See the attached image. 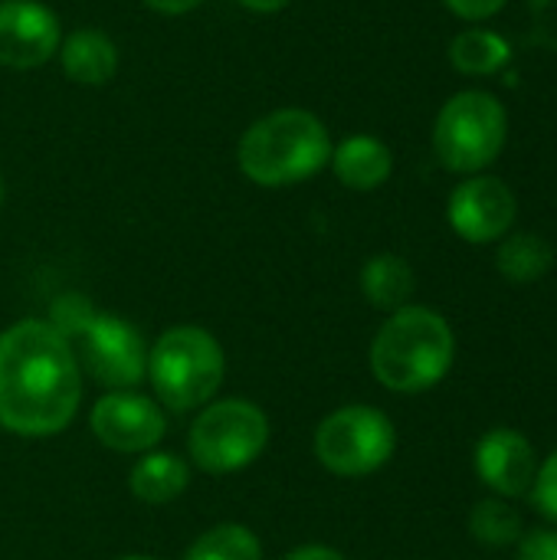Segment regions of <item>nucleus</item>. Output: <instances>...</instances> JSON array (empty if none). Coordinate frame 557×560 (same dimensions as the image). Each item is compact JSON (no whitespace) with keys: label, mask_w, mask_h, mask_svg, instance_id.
Returning a JSON list of instances; mask_svg holds the SVG:
<instances>
[{"label":"nucleus","mask_w":557,"mask_h":560,"mask_svg":"<svg viewBox=\"0 0 557 560\" xmlns=\"http://www.w3.org/2000/svg\"><path fill=\"white\" fill-rule=\"evenodd\" d=\"M332 161V138L318 115L276 108L256 118L236 148L240 171L259 187H292L315 177Z\"/></svg>","instance_id":"3"},{"label":"nucleus","mask_w":557,"mask_h":560,"mask_svg":"<svg viewBox=\"0 0 557 560\" xmlns=\"http://www.w3.org/2000/svg\"><path fill=\"white\" fill-rule=\"evenodd\" d=\"M69 345L79 368L108 390H135L148 377V345L121 315L95 312Z\"/></svg>","instance_id":"8"},{"label":"nucleus","mask_w":557,"mask_h":560,"mask_svg":"<svg viewBox=\"0 0 557 560\" xmlns=\"http://www.w3.org/2000/svg\"><path fill=\"white\" fill-rule=\"evenodd\" d=\"M246 10H253V13H279V10H286L292 0H240Z\"/></svg>","instance_id":"28"},{"label":"nucleus","mask_w":557,"mask_h":560,"mask_svg":"<svg viewBox=\"0 0 557 560\" xmlns=\"http://www.w3.org/2000/svg\"><path fill=\"white\" fill-rule=\"evenodd\" d=\"M529 13L535 43L557 52V0H529Z\"/></svg>","instance_id":"23"},{"label":"nucleus","mask_w":557,"mask_h":560,"mask_svg":"<svg viewBox=\"0 0 557 560\" xmlns=\"http://www.w3.org/2000/svg\"><path fill=\"white\" fill-rule=\"evenodd\" d=\"M89 427L105 450L121 456H144L167 433L161 407L138 390H108L98 397L89 413Z\"/></svg>","instance_id":"9"},{"label":"nucleus","mask_w":557,"mask_h":560,"mask_svg":"<svg viewBox=\"0 0 557 560\" xmlns=\"http://www.w3.org/2000/svg\"><path fill=\"white\" fill-rule=\"evenodd\" d=\"M450 62L463 75H496L512 62V43L496 30H463L450 43Z\"/></svg>","instance_id":"17"},{"label":"nucleus","mask_w":557,"mask_h":560,"mask_svg":"<svg viewBox=\"0 0 557 560\" xmlns=\"http://www.w3.org/2000/svg\"><path fill=\"white\" fill-rule=\"evenodd\" d=\"M154 13H164V16H181V13H190L197 10L200 3L207 0H144Z\"/></svg>","instance_id":"27"},{"label":"nucleus","mask_w":557,"mask_h":560,"mask_svg":"<svg viewBox=\"0 0 557 560\" xmlns=\"http://www.w3.org/2000/svg\"><path fill=\"white\" fill-rule=\"evenodd\" d=\"M59 62L69 82L105 85L118 69V49L102 30H72L59 43Z\"/></svg>","instance_id":"14"},{"label":"nucleus","mask_w":557,"mask_h":560,"mask_svg":"<svg viewBox=\"0 0 557 560\" xmlns=\"http://www.w3.org/2000/svg\"><path fill=\"white\" fill-rule=\"evenodd\" d=\"M59 16L39 0H0V66L36 69L59 52Z\"/></svg>","instance_id":"11"},{"label":"nucleus","mask_w":557,"mask_h":560,"mask_svg":"<svg viewBox=\"0 0 557 560\" xmlns=\"http://www.w3.org/2000/svg\"><path fill=\"white\" fill-rule=\"evenodd\" d=\"M515 213H519V200H515L512 187L506 180L486 177V174H473L469 180H463L450 194V203H446L453 233L476 246L509 236Z\"/></svg>","instance_id":"10"},{"label":"nucleus","mask_w":557,"mask_h":560,"mask_svg":"<svg viewBox=\"0 0 557 560\" xmlns=\"http://www.w3.org/2000/svg\"><path fill=\"white\" fill-rule=\"evenodd\" d=\"M79 404V358L46 318H23L0 331V430L46 440L76 420Z\"/></svg>","instance_id":"1"},{"label":"nucleus","mask_w":557,"mask_h":560,"mask_svg":"<svg viewBox=\"0 0 557 560\" xmlns=\"http://www.w3.org/2000/svg\"><path fill=\"white\" fill-rule=\"evenodd\" d=\"M187 486H190V466L177 453L151 450L128 472V489L144 505H167L181 499Z\"/></svg>","instance_id":"15"},{"label":"nucleus","mask_w":557,"mask_h":560,"mask_svg":"<svg viewBox=\"0 0 557 560\" xmlns=\"http://www.w3.org/2000/svg\"><path fill=\"white\" fill-rule=\"evenodd\" d=\"M532 505L545 515L557 522V450L545 459V466L535 472V482H532Z\"/></svg>","instance_id":"22"},{"label":"nucleus","mask_w":557,"mask_h":560,"mask_svg":"<svg viewBox=\"0 0 557 560\" xmlns=\"http://www.w3.org/2000/svg\"><path fill=\"white\" fill-rule=\"evenodd\" d=\"M269 446V417L243 397L207 404L187 433V450L197 469L230 476L253 466Z\"/></svg>","instance_id":"6"},{"label":"nucleus","mask_w":557,"mask_h":560,"mask_svg":"<svg viewBox=\"0 0 557 560\" xmlns=\"http://www.w3.org/2000/svg\"><path fill=\"white\" fill-rule=\"evenodd\" d=\"M184 560H263V545L253 535V528L227 522V525L204 532L187 548Z\"/></svg>","instance_id":"19"},{"label":"nucleus","mask_w":557,"mask_h":560,"mask_svg":"<svg viewBox=\"0 0 557 560\" xmlns=\"http://www.w3.org/2000/svg\"><path fill=\"white\" fill-rule=\"evenodd\" d=\"M460 20H469V23H476V20H489V16H496L509 0H443Z\"/></svg>","instance_id":"25"},{"label":"nucleus","mask_w":557,"mask_h":560,"mask_svg":"<svg viewBox=\"0 0 557 560\" xmlns=\"http://www.w3.org/2000/svg\"><path fill=\"white\" fill-rule=\"evenodd\" d=\"M95 315V308H92V302L85 299V295H79V292H66V295H59L56 302H53V308H49V325L66 338V341H72L76 335H79V328L89 322Z\"/></svg>","instance_id":"21"},{"label":"nucleus","mask_w":557,"mask_h":560,"mask_svg":"<svg viewBox=\"0 0 557 560\" xmlns=\"http://www.w3.org/2000/svg\"><path fill=\"white\" fill-rule=\"evenodd\" d=\"M506 138H509V112L496 95L483 89L456 92L433 121L437 161L453 174L486 171L502 154Z\"/></svg>","instance_id":"5"},{"label":"nucleus","mask_w":557,"mask_h":560,"mask_svg":"<svg viewBox=\"0 0 557 560\" xmlns=\"http://www.w3.org/2000/svg\"><path fill=\"white\" fill-rule=\"evenodd\" d=\"M469 532L486 548H509L522 541V518L502 499H486L473 509Z\"/></svg>","instance_id":"20"},{"label":"nucleus","mask_w":557,"mask_h":560,"mask_svg":"<svg viewBox=\"0 0 557 560\" xmlns=\"http://www.w3.org/2000/svg\"><path fill=\"white\" fill-rule=\"evenodd\" d=\"M286 560H348L341 551L335 548H325V545H302L295 551H289Z\"/></svg>","instance_id":"26"},{"label":"nucleus","mask_w":557,"mask_h":560,"mask_svg":"<svg viewBox=\"0 0 557 560\" xmlns=\"http://www.w3.org/2000/svg\"><path fill=\"white\" fill-rule=\"evenodd\" d=\"M315 459L341 479H361L391 463L397 450V430L387 413L351 404L328 413L315 430Z\"/></svg>","instance_id":"7"},{"label":"nucleus","mask_w":557,"mask_h":560,"mask_svg":"<svg viewBox=\"0 0 557 560\" xmlns=\"http://www.w3.org/2000/svg\"><path fill=\"white\" fill-rule=\"evenodd\" d=\"M328 164L348 190H378L391 180L394 154L374 135H351L338 148H332Z\"/></svg>","instance_id":"13"},{"label":"nucleus","mask_w":557,"mask_h":560,"mask_svg":"<svg viewBox=\"0 0 557 560\" xmlns=\"http://www.w3.org/2000/svg\"><path fill=\"white\" fill-rule=\"evenodd\" d=\"M414 289H417V276H414L410 262L394 253L371 256L361 269V292L381 312H397V308L410 305Z\"/></svg>","instance_id":"16"},{"label":"nucleus","mask_w":557,"mask_h":560,"mask_svg":"<svg viewBox=\"0 0 557 560\" xmlns=\"http://www.w3.org/2000/svg\"><path fill=\"white\" fill-rule=\"evenodd\" d=\"M476 472L492 492L506 499L525 495L538 472L535 450L519 430H509V427L489 430L476 446Z\"/></svg>","instance_id":"12"},{"label":"nucleus","mask_w":557,"mask_h":560,"mask_svg":"<svg viewBox=\"0 0 557 560\" xmlns=\"http://www.w3.org/2000/svg\"><path fill=\"white\" fill-rule=\"evenodd\" d=\"M223 374V348L200 325H174L148 348V381L158 400L174 413L207 407L217 397Z\"/></svg>","instance_id":"4"},{"label":"nucleus","mask_w":557,"mask_h":560,"mask_svg":"<svg viewBox=\"0 0 557 560\" xmlns=\"http://www.w3.org/2000/svg\"><path fill=\"white\" fill-rule=\"evenodd\" d=\"M456 358L450 322L423 305H404L378 328L371 341V371L394 394H423L437 387Z\"/></svg>","instance_id":"2"},{"label":"nucleus","mask_w":557,"mask_h":560,"mask_svg":"<svg viewBox=\"0 0 557 560\" xmlns=\"http://www.w3.org/2000/svg\"><path fill=\"white\" fill-rule=\"evenodd\" d=\"M115 560H154V558H148V555H125V558H115Z\"/></svg>","instance_id":"29"},{"label":"nucleus","mask_w":557,"mask_h":560,"mask_svg":"<svg viewBox=\"0 0 557 560\" xmlns=\"http://www.w3.org/2000/svg\"><path fill=\"white\" fill-rule=\"evenodd\" d=\"M496 266H499L502 279H509L515 285H529L552 272L555 253H552L548 240H542L535 233H512L502 240Z\"/></svg>","instance_id":"18"},{"label":"nucleus","mask_w":557,"mask_h":560,"mask_svg":"<svg viewBox=\"0 0 557 560\" xmlns=\"http://www.w3.org/2000/svg\"><path fill=\"white\" fill-rule=\"evenodd\" d=\"M3 197H7V184H3V171H0V207H3Z\"/></svg>","instance_id":"30"},{"label":"nucleus","mask_w":557,"mask_h":560,"mask_svg":"<svg viewBox=\"0 0 557 560\" xmlns=\"http://www.w3.org/2000/svg\"><path fill=\"white\" fill-rule=\"evenodd\" d=\"M519 560H557V532H532L519 541Z\"/></svg>","instance_id":"24"}]
</instances>
